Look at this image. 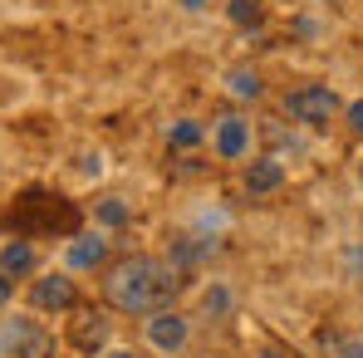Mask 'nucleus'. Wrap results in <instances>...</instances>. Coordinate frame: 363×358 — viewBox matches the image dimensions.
Here are the masks:
<instances>
[{
  "label": "nucleus",
  "mask_w": 363,
  "mask_h": 358,
  "mask_svg": "<svg viewBox=\"0 0 363 358\" xmlns=\"http://www.w3.org/2000/svg\"><path fill=\"white\" fill-rule=\"evenodd\" d=\"M177 270L167 265V260H157V255H133V260H123L108 270V280H104V295L108 304H118L128 314H157V309H172V299H177Z\"/></svg>",
  "instance_id": "nucleus-1"
},
{
  "label": "nucleus",
  "mask_w": 363,
  "mask_h": 358,
  "mask_svg": "<svg viewBox=\"0 0 363 358\" xmlns=\"http://www.w3.org/2000/svg\"><path fill=\"white\" fill-rule=\"evenodd\" d=\"M10 221H15V231H20V236H40V231L79 236V206H74V201H64V196L40 191V186H30V191L15 201Z\"/></svg>",
  "instance_id": "nucleus-2"
},
{
  "label": "nucleus",
  "mask_w": 363,
  "mask_h": 358,
  "mask_svg": "<svg viewBox=\"0 0 363 358\" xmlns=\"http://www.w3.org/2000/svg\"><path fill=\"white\" fill-rule=\"evenodd\" d=\"M285 113L295 123H309V128H324L329 113H334V89L329 84H300L285 94Z\"/></svg>",
  "instance_id": "nucleus-3"
},
{
  "label": "nucleus",
  "mask_w": 363,
  "mask_h": 358,
  "mask_svg": "<svg viewBox=\"0 0 363 358\" xmlns=\"http://www.w3.org/2000/svg\"><path fill=\"white\" fill-rule=\"evenodd\" d=\"M104 339H108V319L94 314V309H74V319H69V344L84 349V354H94V349H104Z\"/></svg>",
  "instance_id": "nucleus-4"
},
{
  "label": "nucleus",
  "mask_w": 363,
  "mask_h": 358,
  "mask_svg": "<svg viewBox=\"0 0 363 358\" xmlns=\"http://www.w3.org/2000/svg\"><path fill=\"white\" fill-rule=\"evenodd\" d=\"M147 339H152L157 349H167V354H172V349L186 344V319L172 314V309H157V314L147 319Z\"/></svg>",
  "instance_id": "nucleus-5"
},
{
  "label": "nucleus",
  "mask_w": 363,
  "mask_h": 358,
  "mask_svg": "<svg viewBox=\"0 0 363 358\" xmlns=\"http://www.w3.org/2000/svg\"><path fill=\"white\" fill-rule=\"evenodd\" d=\"M216 152H221V157H231V162L245 157V152H250V123L236 118V113L216 123Z\"/></svg>",
  "instance_id": "nucleus-6"
},
{
  "label": "nucleus",
  "mask_w": 363,
  "mask_h": 358,
  "mask_svg": "<svg viewBox=\"0 0 363 358\" xmlns=\"http://www.w3.org/2000/svg\"><path fill=\"white\" fill-rule=\"evenodd\" d=\"M35 309H74V280H64V275H45V280H35Z\"/></svg>",
  "instance_id": "nucleus-7"
},
{
  "label": "nucleus",
  "mask_w": 363,
  "mask_h": 358,
  "mask_svg": "<svg viewBox=\"0 0 363 358\" xmlns=\"http://www.w3.org/2000/svg\"><path fill=\"white\" fill-rule=\"evenodd\" d=\"M104 250H108V240L99 236V231H79V236L69 240V265L74 270H94L104 260Z\"/></svg>",
  "instance_id": "nucleus-8"
},
{
  "label": "nucleus",
  "mask_w": 363,
  "mask_h": 358,
  "mask_svg": "<svg viewBox=\"0 0 363 358\" xmlns=\"http://www.w3.org/2000/svg\"><path fill=\"white\" fill-rule=\"evenodd\" d=\"M280 181H285V167H280L275 157H255V162L245 167V191H255V196L275 191Z\"/></svg>",
  "instance_id": "nucleus-9"
},
{
  "label": "nucleus",
  "mask_w": 363,
  "mask_h": 358,
  "mask_svg": "<svg viewBox=\"0 0 363 358\" xmlns=\"http://www.w3.org/2000/svg\"><path fill=\"white\" fill-rule=\"evenodd\" d=\"M30 265H35V245L30 240H10L0 250V275H25Z\"/></svg>",
  "instance_id": "nucleus-10"
},
{
  "label": "nucleus",
  "mask_w": 363,
  "mask_h": 358,
  "mask_svg": "<svg viewBox=\"0 0 363 358\" xmlns=\"http://www.w3.org/2000/svg\"><path fill=\"white\" fill-rule=\"evenodd\" d=\"M216 250V240H201V236H182L177 245H172V270L177 265H201L206 255Z\"/></svg>",
  "instance_id": "nucleus-11"
},
{
  "label": "nucleus",
  "mask_w": 363,
  "mask_h": 358,
  "mask_svg": "<svg viewBox=\"0 0 363 358\" xmlns=\"http://www.w3.org/2000/svg\"><path fill=\"white\" fill-rule=\"evenodd\" d=\"M226 89H231L236 99H260V94H265V84H260L255 69H231V74H226Z\"/></svg>",
  "instance_id": "nucleus-12"
},
{
  "label": "nucleus",
  "mask_w": 363,
  "mask_h": 358,
  "mask_svg": "<svg viewBox=\"0 0 363 358\" xmlns=\"http://www.w3.org/2000/svg\"><path fill=\"white\" fill-rule=\"evenodd\" d=\"M319 344H324L329 354H339V358H363V344H359V339H339L334 329H324V334H319Z\"/></svg>",
  "instance_id": "nucleus-13"
},
{
  "label": "nucleus",
  "mask_w": 363,
  "mask_h": 358,
  "mask_svg": "<svg viewBox=\"0 0 363 358\" xmlns=\"http://www.w3.org/2000/svg\"><path fill=\"white\" fill-rule=\"evenodd\" d=\"M201 138H206V128H201V123H191V118L172 123V142H177V147H196Z\"/></svg>",
  "instance_id": "nucleus-14"
},
{
  "label": "nucleus",
  "mask_w": 363,
  "mask_h": 358,
  "mask_svg": "<svg viewBox=\"0 0 363 358\" xmlns=\"http://www.w3.org/2000/svg\"><path fill=\"white\" fill-rule=\"evenodd\" d=\"M226 15H231L236 25H255V20H260V0H231Z\"/></svg>",
  "instance_id": "nucleus-15"
},
{
  "label": "nucleus",
  "mask_w": 363,
  "mask_h": 358,
  "mask_svg": "<svg viewBox=\"0 0 363 358\" xmlns=\"http://www.w3.org/2000/svg\"><path fill=\"white\" fill-rule=\"evenodd\" d=\"M99 221H104V226H123V221H128V206H123L118 196L99 201Z\"/></svg>",
  "instance_id": "nucleus-16"
},
{
  "label": "nucleus",
  "mask_w": 363,
  "mask_h": 358,
  "mask_svg": "<svg viewBox=\"0 0 363 358\" xmlns=\"http://www.w3.org/2000/svg\"><path fill=\"white\" fill-rule=\"evenodd\" d=\"M206 309H211V314H226V309H231V295H226V290H206Z\"/></svg>",
  "instance_id": "nucleus-17"
},
{
  "label": "nucleus",
  "mask_w": 363,
  "mask_h": 358,
  "mask_svg": "<svg viewBox=\"0 0 363 358\" xmlns=\"http://www.w3.org/2000/svg\"><path fill=\"white\" fill-rule=\"evenodd\" d=\"M349 128H354V133H363V99H354V104H349Z\"/></svg>",
  "instance_id": "nucleus-18"
},
{
  "label": "nucleus",
  "mask_w": 363,
  "mask_h": 358,
  "mask_svg": "<svg viewBox=\"0 0 363 358\" xmlns=\"http://www.w3.org/2000/svg\"><path fill=\"white\" fill-rule=\"evenodd\" d=\"M182 10H206V5H211V0H177Z\"/></svg>",
  "instance_id": "nucleus-19"
},
{
  "label": "nucleus",
  "mask_w": 363,
  "mask_h": 358,
  "mask_svg": "<svg viewBox=\"0 0 363 358\" xmlns=\"http://www.w3.org/2000/svg\"><path fill=\"white\" fill-rule=\"evenodd\" d=\"M0 299H10V280L5 275H0Z\"/></svg>",
  "instance_id": "nucleus-20"
},
{
  "label": "nucleus",
  "mask_w": 363,
  "mask_h": 358,
  "mask_svg": "<svg viewBox=\"0 0 363 358\" xmlns=\"http://www.w3.org/2000/svg\"><path fill=\"white\" fill-rule=\"evenodd\" d=\"M108 358H133V354H108Z\"/></svg>",
  "instance_id": "nucleus-21"
}]
</instances>
